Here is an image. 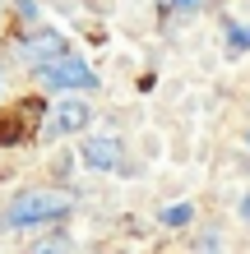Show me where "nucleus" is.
I'll list each match as a JSON object with an SVG mask.
<instances>
[{"label":"nucleus","mask_w":250,"mask_h":254,"mask_svg":"<svg viewBox=\"0 0 250 254\" xmlns=\"http://www.w3.org/2000/svg\"><path fill=\"white\" fill-rule=\"evenodd\" d=\"M70 208H75V194H70V190L33 185V190H19V194H14L0 217H5L9 231H28V227H42V222H61V217H70Z\"/></svg>","instance_id":"obj_1"},{"label":"nucleus","mask_w":250,"mask_h":254,"mask_svg":"<svg viewBox=\"0 0 250 254\" xmlns=\"http://www.w3.org/2000/svg\"><path fill=\"white\" fill-rule=\"evenodd\" d=\"M37 74H42L47 88H61V93H88V88H97V69L83 56H61L56 65L37 69Z\"/></svg>","instance_id":"obj_2"},{"label":"nucleus","mask_w":250,"mask_h":254,"mask_svg":"<svg viewBox=\"0 0 250 254\" xmlns=\"http://www.w3.org/2000/svg\"><path fill=\"white\" fill-rule=\"evenodd\" d=\"M19 56H23V61H33L37 69H47V65L61 61V56H70L65 33H56V28H33V33L19 37Z\"/></svg>","instance_id":"obj_3"},{"label":"nucleus","mask_w":250,"mask_h":254,"mask_svg":"<svg viewBox=\"0 0 250 254\" xmlns=\"http://www.w3.org/2000/svg\"><path fill=\"white\" fill-rule=\"evenodd\" d=\"M88 121H93V107L79 97H65V102H56L51 116H47V139H61V134H79L88 129Z\"/></svg>","instance_id":"obj_4"},{"label":"nucleus","mask_w":250,"mask_h":254,"mask_svg":"<svg viewBox=\"0 0 250 254\" xmlns=\"http://www.w3.org/2000/svg\"><path fill=\"white\" fill-rule=\"evenodd\" d=\"M83 162L97 167V171L121 167V139H116V134H93V139L83 143Z\"/></svg>","instance_id":"obj_5"},{"label":"nucleus","mask_w":250,"mask_h":254,"mask_svg":"<svg viewBox=\"0 0 250 254\" xmlns=\"http://www.w3.org/2000/svg\"><path fill=\"white\" fill-rule=\"evenodd\" d=\"M190 217H195V203H167L163 213H158L163 227H190Z\"/></svg>","instance_id":"obj_6"},{"label":"nucleus","mask_w":250,"mask_h":254,"mask_svg":"<svg viewBox=\"0 0 250 254\" xmlns=\"http://www.w3.org/2000/svg\"><path fill=\"white\" fill-rule=\"evenodd\" d=\"M70 250H75V245H70V236L56 231V236H42V241L28 250V254H70Z\"/></svg>","instance_id":"obj_7"},{"label":"nucleus","mask_w":250,"mask_h":254,"mask_svg":"<svg viewBox=\"0 0 250 254\" xmlns=\"http://www.w3.org/2000/svg\"><path fill=\"white\" fill-rule=\"evenodd\" d=\"M232 33V51H241V47H250V28L246 23H237V28H227Z\"/></svg>","instance_id":"obj_8"},{"label":"nucleus","mask_w":250,"mask_h":254,"mask_svg":"<svg viewBox=\"0 0 250 254\" xmlns=\"http://www.w3.org/2000/svg\"><path fill=\"white\" fill-rule=\"evenodd\" d=\"M199 254H223V245H218V241H213V236H209V241H204V245H199Z\"/></svg>","instance_id":"obj_9"},{"label":"nucleus","mask_w":250,"mask_h":254,"mask_svg":"<svg viewBox=\"0 0 250 254\" xmlns=\"http://www.w3.org/2000/svg\"><path fill=\"white\" fill-rule=\"evenodd\" d=\"M204 0H171V9H199Z\"/></svg>","instance_id":"obj_10"},{"label":"nucleus","mask_w":250,"mask_h":254,"mask_svg":"<svg viewBox=\"0 0 250 254\" xmlns=\"http://www.w3.org/2000/svg\"><path fill=\"white\" fill-rule=\"evenodd\" d=\"M241 217L250 222V194H246V199H241Z\"/></svg>","instance_id":"obj_11"},{"label":"nucleus","mask_w":250,"mask_h":254,"mask_svg":"<svg viewBox=\"0 0 250 254\" xmlns=\"http://www.w3.org/2000/svg\"><path fill=\"white\" fill-rule=\"evenodd\" d=\"M0 88H5V79H0Z\"/></svg>","instance_id":"obj_12"}]
</instances>
